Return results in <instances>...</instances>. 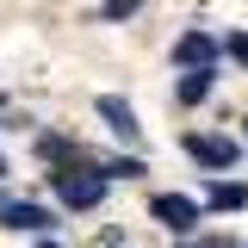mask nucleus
Returning a JSON list of instances; mask_svg holds the SVG:
<instances>
[{
  "instance_id": "f8f14e48",
  "label": "nucleus",
  "mask_w": 248,
  "mask_h": 248,
  "mask_svg": "<svg viewBox=\"0 0 248 248\" xmlns=\"http://www.w3.org/2000/svg\"><path fill=\"white\" fill-rule=\"evenodd\" d=\"M137 6H143V0H106V19H130Z\"/></svg>"
},
{
  "instance_id": "0eeeda50",
  "label": "nucleus",
  "mask_w": 248,
  "mask_h": 248,
  "mask_svg": "<svg viewBox=\"0 0 248 248\" xmlns=\"http://www.w3.org/2000/svg\"><path fill=\"white\" fill-rule=\"evenodd\" d=\"M211 87H217V68H186L174 99H180V106H199V99H211Z\"/></svg>"
},
{
  "instance_id": "6e6552de",
  "label": "nucleus",
  "mask_w": 248,
  "mask_h": 248,
  "mask_svg": "<svg viewBox=\"0 0 248 248\" xmlns=\"http://www.w3.org/2000/svg\"><path fill=\"white\" fill-rule=\"evenodd\" d=\"M205 199H211V211H242V205H248V186H236V180H211V192H205Z\"/></svg>"
},
{
  "instance_id": "4468645a",
  "label": "nucleus",
  "mask_w": 248,
  "mask_h": 248,
  "mask_svg": "<svg viewBox=\"0 0 248 248\" xmlns=\"http://www.w3.org/2000/svg\"><path fill=\"white\" fill-rule=\"evenodd\" d=\"M0 180H6V161H0Z\"/></svg>"
},
{
  "instance_id": "9d476101",
  "label": "nucleus",
  "mask_w": 248,
  "mask_h": 248,
  "mask_svg": "<svg viewBox=\"0 0 248 248\" xmlns=\"http://www.w3.org/2000/svg\"><path fill=\"white\" fill-rule=\"evenodd\" d=\"M99 174H106V180H137V174H143V161H137V155H118V161H106Z\"/></svg>"
},
{
  "instance_id": "7ed1b4c3",
  "label": "nucleus",
  "mask_w": 248,
  "mask_h": 248,
  "mask_svg": "<svg viewBox=\"0 0 248 248\" xmlns=\"http://www.w3.org/2000/svg\"><path fill=\"white\" fill-rule=\"evenodd\" d=\"M186 155H192L199 168H211V174H230L242 149H236L230 137H199V130H192V137H186Z\"/></svg>"
},
{
  "instance_id": "f03ea898",
  "label": "nucleus",
  "mask_w": 248,
  "mask_h": 248,
  "mask_svg": "<svg viewBox=\"0 0 248 248\" xmlns=\"http://www.w3.org/2000/svg\"><path fill=\"white\" fill-rule=\"evenodd\" d=\"M0 223H6V230H25V236H44V230L56 223V211L37 205V199H0Z\"/></svg>"
},
{
  "instance_id": "ddd939ff",
  "label": "nucleus",
  "mask_w": 248,
  "mask_h": 248,
  "mask_svg": "<svg viewBox=\"0 0 248 248\" xmlns=\"http://www.w3.org/2000/svg\"><path fill=\"white\" fill-rule=\"evenodd\" d=\"M192 248H236V242H217V236H211V242H192Z\"/></svg>"
},
{
  "instance_id": "20e7f679",
  "label": "nucleus",
  "mask_w": 248,
  "mask_h": 248,
  "mask_svg": "<svg viewBox=\"0 0 248 248\" xmlns=\"http://www.w3.org/2000/svg\"><path fill=\"white\" fill-rule=\"evenodd\" d=\"M149 217H155V223H168L174 236H192L199 205H192V199H180V192H155V199H149Z\"/></svg>"
},
{
  "instance_id": "9b49d317",
  "label": "nucleus",
  "mask_w": 248,
  "mask_h": 248,
  "mask_svg": "<svg viewBox=\"0 0 248 248\" xmlns=\"http://www.w3.org/2000/svg\"><path fill=\"white\" fill-rule=\"evenodd\" d=\"M217 50H223L230 62H242V68H248V31H230V37H223Z\"/></svg>"
},
{
  "instance_id": "1a4fd4ad",
  "label": "nucleus",
  "mask_w": 248,
  "mask_h": 248,
  "mask_svg": "<svg viewBox=\"0 0 248 248\" xmlns=\"http://www.w3.org/2000/svg\"><path fill=\"white\" fill-rule=\"evenodd\" d=\"M37 155H44V161H56V168H62V161H81L87 149H81V143H68V137H37Z\"/></svg>"
},
{
  "instance_id": "39448f33",
  "label": "nucleus",
  "mask_w": 248,
  "mask_h": 248,
  "mask_svg": "<svg viewBox=\"0 0 248 248\" xmlns=\"http://www.w3.org/2000/svg\"><path fill=\"white\" fill-rule=\"evenodd\" d=\"M217 37L211 31H180L174 37V68H217Z\"/></svg>"
},
{
  "instance_id": "f257e3e1",
  "label": "nucleus",
  "mask_w": 248,
  "mask_h": 248,
  "mask_svg": "<svg viewBox=\"0 0 248 248\" xmlns=\"http://www.w3.org/2000/svg\"><path fill=\"white\" fill-rule=\"evenodd\" d=\"M50 186H56V199L68 211H93V205L106 199V174L93 168L87 155H81V161H62L56 174H50Z\"/></svg>"
},
{
  "instance_id": "423d86ee",
  "label": "nucleus",
  "mask_w": 248,
  "mask_h": 248,
  "mask_svg": "<svg viewBox=\"0 0 248 248\" xmlns=\"http://www.w3.org/2000/svg\"><path fill=\"white\" fill-rule=\"evenodd\" d=\"M93 112L106 118V130H112L118 143H137V137H143V124H137V112H130V99H118V93H99Z\"/></svg>"
}]
</instances>
